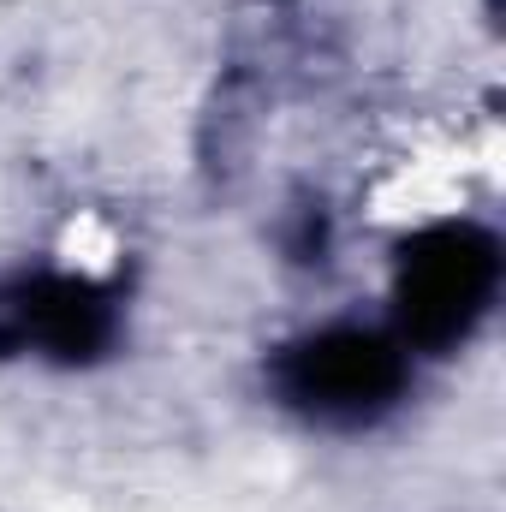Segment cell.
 Instances as JSON below:
<instances>
[{
	"instance_id": "1",
	"label": "cell",
	"mask_w": 506,
	"mask_h": 512,
	"mask_svg": "<svg viewBox=\"0 0 506 512\" xmlns=\"http://www.w3.org/2000/svg\"><path fill=\"white\" fill-rule=\"evenodd\" d=\"M405 382H411V352L393 340V328H364V322L310 328L268 358L274 405H286L316 429H370L405 399Z\"/></svg>"
},
{
	"instance_id": "2",
	"label": "cell",
	"mask_w": 506,
	"mask_h": 512,
	"mask_svg": "<svg viewBox=\"0 0 506 512\" xmlns=\"http://www.w3.org/2000/svg\"><path fill=\"white\" fill-rule=\"evenodd\" d=\"M501 239L477 221H435L393 256V340L405 352H453L477 334L501 292Z\"/></svg>"
},
{
	"instance_id": "3",
	"label": "cell",
	"mask_w": 506,
	"mask_h": 512,
	"mask_svg": "<svg viewBox=\"0 0 506 512\" xmlns=\"http://www.w3.org/2000/svg\"><path fill=\"white\" fill-rule=\"evenodd\" d=\"M120 292L72 268H18L0 280V358H42L60 370L102 364L120 346Z\"/></svg>"
},
{
	"instance_id": "4",
	"label": "cell",
	"mask_w": 506,
	"mask_h": 512,
	"mask_svg": "<svg viewBox=\"0 0 506 512\" xmlns=\"http://www.w3.org/2000/svg\"><path fill=\"white\" fill-rule=\"evenodd\" d=\"M328 245H334V221H328V209H322V203H298L292 221H286V233H280V251L310 268V262H328Z\"/></svg>"
}]
</instances>
